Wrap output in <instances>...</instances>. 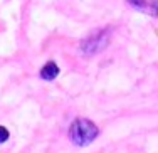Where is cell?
<instances>
[{"mask_svg": "<svg viewBox=\"0 0 158 153\" xmlns=\"http://www.w3.org/2000/svg\"><path fill=\"white\" fill-rule=\"evenodd\" d=\"M98 135H99L98 126L91 119H86V118L74 119L69 128V138L77 147H88V145H91L98 138Z\"/></svg>", "mask_w": 158, "mask_h": 153, "instance_id": "obj_1", "label": "cell"}, {"mask_svg": "<svg viewBox=\"0 0 158 153\" xmlns=\"http://www.w3.org/2000/svg\"><path fill=\"white\" fill-rule=\"evenodd\" d=\"M110 40H111V32L108 29H99L98 32L91 34L82 40L81 52L84 56H96L110 46Z\"/></svg>", "mask_w": 158, "mask_h": 153, "instance_id": "obj_2", "label": "cell"}, {"mask_svg": "<svg viewBox=\"0 0 158 153\" xmlns=\"http://www.w3.org/2000/svg\"><path fill=\"white\" fill-rule=\"evenodd\" d=\"M128 5L152 17H158V0H126Z\"/></svg>", "mask_w": 158, "mask_h": 153, "instance_id": "obj_3", "label": "cell"}, {"mask_svg": "<svg viewBox=\"0 0 158 153\" xmlns=\"http://www.w3.org/2000/svg\"><path fill=\"white\" fill-rule=\"evenodd\" d=\"M57 76H59V66L56 64L54 61L46 62V64L42 66V69H40V77H42L44 81H54Z\"/></svg>", "mask_w": 158, "mask_h": 153, "instance_id": "obj_4", "label": "cell"}, {"mask_svg": "<svg viewBox=\"0 0 158 153\" xmlns=\"http://www.w3.org/2000/svg\"><path fill=\"white\" fill-rule=\"evenodd\" d=\"M9 136H10L9 130H7L5 126H0V143H5V141L9 140Z\"/></svg>", "mask_w": 158, "mask_h": 153, "instance_id": "obj_5", "label": "cell"}]
</instances>
